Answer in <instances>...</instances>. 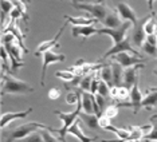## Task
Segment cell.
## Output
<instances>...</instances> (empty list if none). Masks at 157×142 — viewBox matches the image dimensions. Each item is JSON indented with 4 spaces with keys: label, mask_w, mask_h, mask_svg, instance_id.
I'll return each instance as SVG.
<instances>
[{
    "label": "cell",
    "mask_w": 157,
    "mask_h": 142,
    "mask_svg": "<svg viewBox=\"0 0 157 142\" xmlns=\"http://www.w3.org/2000/svg\"><path fill=\"white\" fill-rule=\"evenodd\" d=\"M79 119L86 125L89 129H99V117L95 114H87V113L82 111L79 114Z\"/></svg>",
    "instance_id": "obj_21"
},
{
    "label": "cell",
    "mask_w": 157,
    "mask_h": 142,
    "mask_svg": "<svg viewBox=\"0 0 157 142\" xmlns=\"http://www.w3.org/2000/svg\"><path fill=\"white\" fill-rule=\"evenodd\" d=\"M145 42H148L149 44L156 46V47H157V34H155V35H149V36H146V40H145Z\"/></svg>",
    "instance_id": "obj_40"
},
{
    "label": "cell",
    "mask_w": 157,
    "mask_h": 142,
    "mask_svg": "<svg viewBox=\"0 0 157 142\" xmlns=\"http://www.w3.org/2000/svg\"><path fill=\"white\" fill-rule=\"evenodd\" d=\"M95 101H97V105L99 107V113H101V115H103V113H105L106 107H108V98L102 97V95L99 94H95Z\"/></svg>",
    "instance_id": "obj_33"
},
{
    "label": "cell",
    "mask_w": 157,
    "mask_h": 142,
    "mask_svg": "<svg viewBox=\"0 0 157 142\" xmlns=\"http://www.w3.org/2000/svg\"><path fill=\"white\" fill-rule=\"evenodd\" d=\"M43 129H51L47 125H43V123L39 122H27L24 125L16 126L13 127L12 130L4 131L3 130V142H13V141H20L23 138L28 137L30 134L35 133L38 130H43Z\"/></svg>",
    "instance_id": "obj_1"
},
{
    "label": "cell",
    "mask_w": 157,
    "mask_h": 142,
    "mask_svg": "<svg viewBox=\"0 0 157 142\" xmlns=\"http://www.w3.org/2000/svg\"><path fill=\"white\" fill-rule=\"evenodd\" d=\"M110 98L118 103L128 102V99H130V90L125 86H113L110 88Z\"/></svg>",
    "instance_id": "obj_15"
},
{
    "label": "cell",
    "mask_w": 157,
    "mask_h": 142,
    "mask_svg": "<svg viewBox=\"0 0 157 142\" xmlns=\"http://www.w3.org/2000/svg\"><path fill=\"white\" fill-rule=\"evenodd\" d=\"M98 0H83V3H97Z\"/></svg>",
    "instance_id": "obj_43"
},
{
    "label": "cell",
    "mask_w": 157,
    "mask_h": 142,
    "mask_svg": "<svg viewBox=\"0 0 157 142\" xmlns=\"http://www.w3.org/2000/svg\"><path fill=\"white\" fill-rule=\"evenodd\" d=\"M151 19L146 22L145 24V34H146V36H149V35H155L157 32V22H156V19H155V11L151 12Z\"/></svg>",
    "instance_id": "obj_27"
},
{
    "label": "cell",
    "mask_w": 157,
    "mask_h": 142,
    "mask_svg": "<svg viewBox=\"0 0 157 142\" xmlns=\"http://www.w3.org/2000/svg\"><path fill=\"white\" fill-rule=\"evenodd\" d=\"M81 113H82V99H79L78 105H75V109L70 113H63V111H59V110H55L54 114L59 117V119L63 122V125H62V129H54V127H51L50 131H52V133H58L59 140H62V142H67L66 138H65L67 131H69L70 127L75 123L77 119H79Z\"/></svg>",
    "instance_id": "obj_2"
},
{
    "label": "cell",
    "mask_w": 157,
    "mask_h": 142,
    "mask_svg": "<svg viewBox=\"0 0 157 142\" xmlns=\"http://www.w3.org/2000/svg\"><path fill=\"white\" fill-rule=\"evenodd\" d=\"M66 59V56L63 54H58V52L52 51H46L43 54V66H42V73H40V84L44 86V80H46V71L50 65H54L56 62H63Z\"/></svg>",
    "instance_id": "obj_8"
},
{
    "label": "cell",
    "mask_w": 157,
    "mask_h": 142,
    "mask_svg": "<svg viewBox=\"0 0 157 142\" xmlns=\"http://www.w3.org/2000/svg\"><path fill=\"white\" fill-rule=\"evenodd\" d=\"M78 3H83V0H71V4H78Z\"/></svg>",
    "instance_id": "obj_42"
},
{
    "label": "cell",
    "mask_w": 157,
    "mask_h": 142,
    "mask_svg": "<svg viewBox=\"0 0 157 142\" xmlns=\"http://www.w3.org/2000/svg\"><path fill=\"white\" fill-rule=\"evenodd\" d=\"M130 28H133V24L130 22H125L120 28H106V27L99 28L98 34L109 35V36L113 39V44H117V43H121L122 40H125V36H126L128 31H129Z\"/></svg>",
    "instance_id": "obj_6"
},
{
    "label": "cell",
    "mask_w": 157,
    "mask_h": 142,
    "mask_svg": "<svg viewBox=\"0 0 157 142\" xmlns=\"http://www.w3.org/2000/svg\"><path fill=\"white\" fill-rule=\"evenodd\" d=\"M152 122V129L151 133H146L142 141L144 142H157V115H153L151 118Z\"/></svg>",
    "instance_id": "obj_25"
},
{
    "label": "cell",
    "mask_w": 157,
    "mask_h": 142,
    "mask_svg": "<svg viewBox=\"0 0 157 142\" xmlns=\"http://www.w3.org/2000/svg\"><path fill=\"white\" fill-rule=\"evenodd\" d=\"M94 34H98V28H95L93 24L90 26H79V27H73L71 35L73 38H78V36H83V38H89Z\"/></svg>",
    "instance_id": "obj_19"
},
{
    "label": "cell",
    "mask_w": 157,
    "mask_h": 142,
    "mask_svg": "<svg viewBox=\"0 0 157 142\" xmlns=\"http://www.w3.org/2000/svg\"><path fill=\"white\" fill-rule=\"evenodd\" d=\"M81 122H82L81 119H77L75 123H74V125L69 129L67 134H71L73 137L78 138V141L79 142H94L98 137H89V136H86V134H85L83 131H82V129H81Z\"/></svg>",
    "instance_id": "obj_16"
},
{
    "label": "cell",
    "mask_w": 157,
    "mask_h": 142,
    "mask_svg": "<svg viewBox=\"0 0 157 142\" xmlns=\"http://www.w3.org/2000/svg\"><path fill=\"white\" fill-rule=\"evenodd\" d=\"M146 2H148V7L151 9V12H153V3H155V0H146Z\"/></svg>",
    "instance_id": "obj_41"
},
{
    "label": "cell",
    "mask_w": 157,
    "mask_h": 142,
    "mask_svg": "<svg viewBox=\"0 0 157 142\" xmlns=\"http://www.w3.org/2000/svg\"><path fill=\"white\" fill-rule=\"evenodd\" d=\"M145 65H137V66H133V67H129V69H125V73H124V84L122 86L128 87L130 90L132 87L134 86V83L138 82V70L140 69H144Z\"/></svg>",
    "instance_id": "obj_12"
},
{
    "label": "cell",
    "mask_w": 157,
    "mask_h": 142,
    "mask_svg": "<svg viewBox=\"0 0 157 142\" xmlns=\"http://www.w3.org/2000/svg\"><path fill=\"white\" fill-rule=\"evenodd\" d=\"M101 23L106 28H120L124 24L122 20H121L120 13H116V12H110L109 15L105 17V20H102Z\"/></svg>",
    "instance_id": "obj_23"
},
{
    "label": "cell",
    "mask_w": 157,
    "mask_h": 142,
    "mask_svg": "<svg viewBox=\"0 0 157 142\" xmlns=\"http://www.w3.org/2000/svg\"><path fill=\"white\" fill-rule=\"evenodd\" d=\"M17 142H43V136H42L40 130H38V131H35V133L30 134L28 137L23 138V140L17 141Z\"/></svg>",
    "instance_id": "obj_31"
},
{
    "label": "cell",
    "mask_w": 157,
    "mask_h": 142,
    "mask_svg": "<svg viewBox=\"0 0 157 142\" xmlns=\"http://www.w3.org/2000/svg\"><path fill=\"white\" fill-rule=\"evenodd\" d=\"M121 52H130V54H133L136 56H140V52H137V50L133 48V46H132V40L130 39H125V40H122L121 43H117V44H113L112 48L108 50V52H105V55L101 58V60L103 59H108V58H112V56L114 55H118L121 54Z\"/></svg>",
    "instance_id": "obj_7"
},
{
    "label": "cell",
    "mask_w": 157,
    "mask_h": 142,
    "mask_svg": "<svg viewBox=\"0 0 157 142\" xmlns=\"http://www.w3.org/2000/svg\"><path fill=\"white\" fill-rule=\"evenodd\" d=\"M152 15L149 16H145L142 17V19L138 20V23L136 24V26L132 28V35H130V40H132V44L136 46L137 48H140L144 46L145 40H146V34H145V24L148 22L149 19H151Z\"/></svg>",
    "instance_id": "obj_5"
},
{
    "label": "cell",
    "mask_w": 157,
    "mask_h": 142,
    "mask_svg": "<svg viewBox=\"0 0 157 142\" xmlns=\"http://www.w3.org/2000/svg\"><path fill=\"white\" fill-rule=\"evenodd\" d=\"M112 59L114 62L120 63L124 69H129V67L137 66V65H142L144 63V58H140V56H136L130 52H121L118 55H114L112 56Z\"/></svg>",
    "instance_id": "obj_9"
},
{
    "label": "cell",
    "mask_w": 157,
    "mask_h": 142,
    "mask_svg": "<svg viewBox=\"0 0 157 142\" xmlns=\"http://www.w3.org/2000/svg\"><path fill=\"white\" fill-rule=\"evenodd\" d=\"M142 51L146 52L148 55H151V56H156L157 58V47L156 46H152V44H149L148 42H145L144 46H142Z\"/></svg>",
    "instance_id": "obj_37"
},
{
    "label": "cell",
    "mask_w": 157,
    "mask_h": 142,
    "mask_svg": "<svg viewBox=\"0 0 157 142\" xmlns=\"http://www.w3.org/2000/svg\"><path fill=\"white\" fill-rule=\"evenodd\" d=\"M144 98H145L144 94L141 93L140 87H138V82L134 83V86L130 88V99H129L134 114H137V113L142 109V102H144Z\"/></svg>",
    "instance_id": "obj_13"
},
{
    "label": "cell",
    "mask_w": 157,
    "mask_h": 142,
    "mask_svg": "<svg viewBox=\"0 0 157 142\" xmlns=\"http://www.w3.org/2000/svg\"><path fill=\"white\" fill-rule=\"evenodd\" d=\"M118 105H109L108 107H106V110H105V113H103V115L105 117H108V118H110V119H113V118H116L117 115H118Z\"/></svg>",
    "instance_id": "obj_32"
},
{
    "label": "cell",
    "mask_w": 157,
    "mask_h": 142,
    "mask_svg": "<svg viewBox=\"0 0 157 142\" xmlns=\"http://www.w3.org/2000/svg\"><path fill=\"white\" fill-rule=\"evenodd\" d=\"M0 4H2V13H6V15H10L16 7L15 3L11 0H2Z\"/></svg>",
    "instance_id": "obj_29"
},
{
    "label": "cell",
    "mask_w": 157,
    "mask_h": 142,
    "mask_svg": "<svg viewBox=\"0 0 157 142\" xmlns=\"http://www.w3.org/2000/svg\"><path fill=\"white\" fill-rule=\"evenodd\" d=\"M81 99H82V111L87 113V114H95L94 113L95 95H93L91 93H89V91H82L81 90Z\"/></svg>",
    "instance_id": "obj_17"
},
{
    "label": "cell",
    "mask_w": 157,
    "mask_h": 142,
    "mask_svg": "<svg viewBox=\"0 0 157 142\" xmlns=\"http://www.w3.org/2000/svg\"><path fill=\"white\" fill-rule=\"evenodd\" d=\"M110 87L108 83H105L103 80H101L99 82V87H98V93L97 94H99V95H102V97H105V98H109L110 97Z\"/></svg>",
    "instance_id": "obj_34"
},
{
    "label": "cell",
    "mask_w": 157,
    "mask_h": 142,
    "mask_svg": "<svg viewBox=\"0 0 157 142\" xmlns=\"http://www.w3.org/2000/svg\"><path fill=\"white\" fill-rule=\"evenodd\" d=\"M82 78H83V77H75L73 80L66 82L65 83V88H66V90H69V91L71 90V88H73V90H74V88H78V87H79V84H81Z\"/></svg>",
    "instance_id": "obj_36"
},
{
    "label": "cell",
    "mask_w": 157,
    "mask_h": 142,
    "mask_svg": "<svg viewBox=\"0 0 157 142\" xmlns=\"http://www.w3.org/2000/svg\"><path fill=\"white\" fill-rule=\"evenodd\" d=\"M55 77L59 78V79L65 80V82H70V80H73L75 75H74V73H71L70 70H65V71H56L55 73Z\"/></svg>",
    "instance_id": "obj_30"
},
{
    "label": "cell",
    "mask_w": 157,
    "mask_h": 142,
    "mask_svg": "<svg viewBox=\"0 0 157 142\" xmlns=\"http://www.w3.org/2000/svg\"><path fill=\"white\" fill-rule=\"evenodd\" d=\"M117 11H118L121 19L126 20V22H130L132 24H133V27L138 23V20H140L137 17V15H136L134 9L125 2H118L117 3Z\"/></svg>",
    "instance_id": "obj_11"
},
{
    "label": "cell",
    "mask_w": 157,
    "mask_h": 142,
    "mask_svg": "<svg viewBox=\"0 0 157 142\" xmlns=\"http://www.w3.org/2000/svg\"><path fill=\"white\" fill-rule=\"evenodd\" d=\"M98 75L105 83H108L110 87H113V70H112V63L103 65L102 69L98 71Z\"/></svg>",
    "instance_id": "obj_24"
},
{
    "label": "cell",
    "mask_w": 157,
    "mask_h": 142,
    "mask_svg": "<svg viewBox=\"0 0 157 142\" xmlns=\"http://www.w3.org/2000/svg\"><path fill=\"white\" fill-rule=\"evenodd\" d=\"M2 94H28L33 93L34 87L30 86V83L24 82L22 79H17V78L12 75H7L3 73L2 75Z\"/></svg>",
    "instance_id": "obj_3"
},
{
    "label": "cell",
    "mask_w": 157,
    "mask_h": 142,
    "mask_svg": "<svg viewBox=\"0 0 157 142\" xmlns=\"http://www.w3.org/2000/svg\"><path fill=\"white\" fill-rule=\"evenodd\" d=\"M156 34H157V32H156Z\"/></svg>",
    "instance_id": "obj_45"
},
{
    "label": "cell",
    "mask_w": 157,
    "mask_h": 142,
    "mask_svg": "<svg viewBox=\"0 0 157 142\" xmlns=\"http://www.w3.org/2000/svg\"><path fill=\"white\" fill-rule=\"evenodd\" d=\"M60 97V90L58 87H51L48 90V98L50 99H52V101H54V99H58Z\"/></svg>",
    "instance_id": "obj_39"
},
{
    "label": "cell",
    "mask_w": 157,
    "mask_h": 142,
    "mask_svg": "<svg viewBox=\"0 0 157 142\" xmlns=\"http://www.w3.org/2000/svg\"><path fill=\"white\" fill-rule=\"evenodd\" d=\"M65 19L67 23H71L74 27H79V26H90L93 23H97L98 20L94 19L93 16H70V15H65Z\"/></svg>",
    "instance_id": "obj_18"
},
{
    "label": "cell",
    "mask_w": 157,
    "mask_h": 142,
    "mask_svg": "<svg viewBox=\"0 0 157 142\" xmlns=\"http://www.w3.org/2000/svg\"><path fill=\"white\" fill-rule=\"evenodd\" d=\"M42 136H43V142H59V140L55 136H52V131H50L48 129L40 130Z\"/></svg>",
    "instance_id": "obj_35"
},
{
    "label": "cell",
    "mask_w": 157,
    "mask_h": 142,
    "mask_svg": "<svg viewBox=\"0 0 157 142\" xmlns=\"http://www.w3.org/2000/svg\"><path fill=\"white\" fill-rule=\"evenodd\" d=\"M142 107L146 110H153L157 107V88H149L142 102Z\"/></svg>",
    "instance_id": "obj_22"
},
{
    "label": "cell",
    "mask_w": 157,
    "mask_h": 142,
    "mask_svg": "<svg viewBox=\"0 0 157 142\" xmlns=\"http://www.w3.org/2000/svg\"><path fill=\"white\" fill-rule=\"evenodd\" d=\"M33 111V109H27L24 110V111H8V113H3L2 114V129L4 130V127L7 125H10V123L12 122V121L15 119H22V118H26L27 115H30V113Z\"/></svg>",
    "instance_id": "obj_14"
},
{
    "label": "cell",
    "mask_w": 157,
    "mask_h": 142,
    "mask_svg": "<svg viewBox=\"0 0 157 142\" xmlns=\"http://www.w3.org/2000/svg\"><path fill=\"white\" fill-rule=\"evenodd\" d=\"M110 125H112V123H110V118H108V117H105V115L99 117V127H101V129L106 130Z\"/></svg>",
    "instance_id": "obj_38"
},
{
    "label": "cell",
    "mask_w": 157,
    "mask_h": 142,
    "mask_svg": "<svg viewBox=\"0 0 157 142\" xmlns=\"http://www.w3.org/2000/svg\"><path fill=\"white\" fill-rule=\"evenodd\" d=\"M67 24H69L67 22H66L65 24H63V26L59 28V31L56 32V35H55V36L52 38V39H50V40H44V42H42V43L36 47V50H35V55L39 56V55H40V52H43V54H44L46 51H50V50H52V47H59L58 40H59V38L62 36L63 31L66 30Z\"/></svg>",
    "instance_id": "obj_10"
},
{
    "label": "cell",
    "mask_w": 157,
    "mask_h": 142,
    "mask_svg": "<svg viewBox=\"0 0 157 142\" xmlns=\"http://www.w3.org/2000/svg\"><path fill=\"white\" fill-rule=\"evenodd\" d=\"M102 2H103V0H98L97 3H99V4H102Z\"/></svg>",
    "instance_id": "obj_44"
},
{
    "label": "cell",
    "mask_w": 157,
    "mask_h": 142,
    "mask_svg": "<svg viewBox=\"0 0 157 142\" xmlns=\"http://www.w3.org/2000/svg\"><path fill=\"white\" fill-rule=\"evenodd\" d=\"M10 54L6 50L4 46H2V66H3V71L7 70L10 74V70H11V65H10Z\"/></svg>",
    "instance_id": "obj_28"
},
{
    "label": "cell",
    "mask_w": 157,
    "mask_h": 142,
    "mask_svg": "<svg viewBox=\"0 0 157 142\" xmlns=\"http://www.w3.org/2000/svg\"><path fill=\"white\" fill-rule=\"evenodd\" d=\"M95 74H98V73H91V74L85 75L83 78H82L81 84H79V87H78V88H81L82 91H89V93H90L91 83H93V79L95 78Z\"/></svg>",
    "instance_id": "obj_26"
},
{
    "label": "cell",
    "mask_w": 157,
    "mask_h": 142,
    "mask_svg": "<svg viewBox=\"0 0 157 142\" xmlns=\"http://www.w3.org/2000/svg\"><path fill=\"white\" fill-rule=\"evenodd\" d=\"M112 70H113V86H122L125 69L120 63L112 62Z\"/></svg>",
    "instance_id": "obj_20"
},
{
    "label": "cell",
    "mask_w": 157,
    "mask_h": 142,
    "mask_svg": "<svg viewBox=\"0 0 157 142\" xmlns=\"http://www.w3.org/2000/svg\"><path fill=\"white\" fill-rule=\"evenodd\" d=\"M73 7L77 9H82V11L89 12L99 23L102 20H105V17L112 12L109 11V8L105 4H99V3H78V4H73Z\"/></svg>",
    "instance_id": "obj_4"
}]
</instances>
